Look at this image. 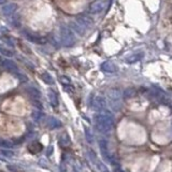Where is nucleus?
<instances>
[{"instance_id": "obj_24", "label": "nucleus", "mask_w": 172, "mask_h": 172, "mask_svg": "<svg viewBox=\"0 0 172 172\" xmlns=\"http://www.w3.org/2000/svg\"><path fill=\"white\" fill-rule=\"evenodd\" d=\"M53 152H54V147L53 146H48L47 149V156H51V155L53 154Z\"/></svg>"}, {"instance_id": "obj_17", "label": "nucleus", "mask_w": 172, "mask_h": 172, "mask_svg": "<svg viewBox=\"0 0 172 172\" xmlns=\"http://www.w3.org/2000/svg\"><path fill=\"white\" fill-rule=\"evenodd\" d=\"M96 166H97V168L99 169V170H100V172H110L109 171V169H108V167L106 166L105 164L103 163H101V161H99L98 159H97L96 160Z\"/></svg>"}, {"instance_id": "obj_1", "label": "nucleus", "mask_w": 172, "mask_h": 172, "mask_svg": "<svg viewBox=\"0 0 172 172\" xmlns=\"http://www.w3.org/2000/svg\"><path fill=\"white\" fill-rule=\"evenodd\" d=\"M113 125V118L111 114L108 112L101 113V114L96 116V127L100 132H109L112 128Z\"/></svg>"}, {"instance_id": "obj_14", "label": "nucleus", "mask_w": 172, "mask_h": 172, "mask_svg": "<svg viewBox=\"0 0 172 172\" xmlns=\"http://www.w3.org/2000/svg\"><path fill=\"white\" fill-rule=\"evenodd\" d=\"M0 55H2L4 57H13L15 54H14V52L11 48H7L2 47V45H0Z\"/></svg>"}, {"instance_id": "obj_8", "label": "nucleus", "mask_w": 172, "mask_h": 172, "mask_svg": "<svg viewBox=\"0 0 172 172\" xmlns=\"http://www.w3.org/2000/svg\"><path fill=\"white\" fill-rule=\"evenodd\" d=\"M47 97H48V100H50L51 106H54V108L58 106V97H57V94L55 93L53 89H48Z\"/></svg>"}, {"instance_id": "obj_4", "label": "nucleus", "mask_w": 172, "mask_h": 172, "mask_svg": "<svg viewBox=\"0 0 172 172\" xmlns=\"http://www.w3.org/2000/svg\"><path fill=\"white\" fill-rule=\"evenodd\" d=\"M24 36H25V38L27 39L28 41H30V42L35 43V44H44L45 42H47V39L41 37V36H36V35H32V33L30 32H26V31H24Z\"/></svg>"}, {"instance_id": "obj_9", "label": "nucleus", "mask_w": 172, "mask_h": 172, "mask_svg": "<svg viewBox=\"0 0 172 172\" xmlns=\"http://www.w3.org/2000/svg\"><path fill=\"white\" fill-rule=\"evenodd\" d=\"M47 126L48 128H51V129H57V128H60L61 127V123H60V120H58L57 118L55 117H48L47 118Z\"/></svg>"}, {"instance_id": "obj_6", "label": "nucleus", "mask_w": 172, "mask_h": 172, "mask_svg": "<svg viewBox=\"0 0 172 172\" xmlns=\"http://www.w3.org/2000/svg\"><path fill=\"white\" fill-rule=\"evenodd\" d=\"M99 149H100V152H101V154H102L103 158L110 163L112 157L110 156V154H109V152H108V143H106V140H102V139L99 140Z\"/></svg>"}, {"instance_id": "obj_10", "label": "nucleus", "mask_w": 172, "mask_h": 172, "mask_svg": "<svg viewBox=\"0 0 172 172\" xmlns=\"http://www.w3.org/2000/svg\"><path fill=\"white\" fill-rule=\"evenodd\" d=\"M10 21H11V24L13 27H21V15H19L18 13H14L11 15V17H10Z\"/></svg>"}, {"instance_id": "obj_25", "label": "nucleus", "mask_w": 172, "mask_h": 172, "mask_svg": "<svg viewBox=\"0 0 172 172\" xmlns=\"http://www.w3.org/2000/svg\"><path fill=\"white\" fill-rule=\"evenodd\" d=\"M7 1H8V0H0V6H3V4H6Z\"/></svg>"}, {"instance_id": "obj_7", "label": "nucleus", "mask_w": 172, "mask_h": 172, "mask_svg": "<svg viewBox=\"0 0 172 172\" xmlns=\"http://www.w3.org/2000/svg\"><path fill=\"white\" fill-rule=\"evenodd\" d=\"M26 93L28 94V96L30 98H36V99H40L41 98V91H39L37 87L35 86H28L26 87Z\"/></svg>"}, {"instance_id": "obj_20", "label": "nucleus", "mask_w": 172, "mask_h": 172, "mask_svg": "<svg viewBox=\"0 0 172 172\" xmlns=\"http://www.w3.org/2000/svg\"><path fill=\"white\" fill-rule=\"evenodd\" d=\"M0 154L4 157H13L14 156V153L12 151H9V150H6V149H1L0 150Z\"/></svg>"}, {"instance_id": "obj_12", "label": "nucleus", "mask_w": 172, "mask_h": 172, "mask_svg": "<svg viewBox=\"0 0 172 172\" xmlns=\"http://www.w3.org/2000/svg\"><path fill=\"white\" fill-rule=\"evenodd\" d=\"M44 113L42 112V110H38V109H36L35 111H33L32 113H31V117L33 118V120H36V122H41V120L44 118Z\"/></svg>"}, {"instance_id": "obj_2", "label": "nucleus", "mask_w": 172, "mask_h": 172, "mask_svg": "<svg viewBox=\"0 0 172 172\" xmlns=\"http://www.w3.org/2000/svg\"><path fill=\"white\" fill-rule=\"evenodd\" d=\"M60 36H61L62 43L65 45H70L71 42L74 40V37L71 31L68 29L66 26H60Z\"/></svg>"}, {"instance_id": "obj_22", "label": "nucleus", "mask_w": 172, "mask_h": 172, "mask_svg": "<svg viewBox=\"0 0 172 172\" xmlns=\"http://www.w3.org/2000/svg\"><path fill=\"white\" fill-rule=\"evenodd\" d=\"M85 135H86L87 141H88L89 143H93V135H91V134L89 132V130L87 129V128H85Z\"/></svg>"}, {"instance_id": "obj_18", "label": "nucleus", "mask_w": 172, "mask_h": 172, "mask_svg": "<svg viewBox=\"0 0 172 172\" xmlns=\"http://www.w3.org/2000/svg\"><path fill=\"white\" fill-rule=\"evenodd\" d=\"M14 76H15L19 80V82H23V83H26V82H28V77L26 76L24 73H22V72L16 71L15 73H14Z\"/></svg>"}, {"instance_id": "obj_19", "label": "nucleus", "mask_w": 172, "mask_h": 172, "mask_svg": "<svg viewBox=\"0 0 172 172\" xmlns=\"http://www.w3.org/2000/svg\"><path fill=\"white\" fill-rule=\"evenodd\" d=\"M30 99H31V103H32L35 108H37L38 110H42L43 106H42V103H41L40 99H36V98H30Z\"/></svg>"}, {"instance_id": "obj_26", "label": "nucleus", "mask_w": 172, "mask_h": 172, "mask_svg": "<svg viewBox=\"0 0 172 172\" xmlns=\"http://www.w3.org/2000/svg\"><path fill=\"white\" fill-rule=\"evenodd\" d=\"M0 172H1V171H0Z\"/></svg>"}, {"instance_id": "obj_13", "label": "nucleus", "mask_w": 172, "mask_h": 172, "mask_svg": "<svg viewBox=\"0 0 172 172\" xmlns=\"http://www.w3.org/2000/svg\"><path fill=\"white\" fill-rule=\"evenodd\" d=\"M28 151L32 154H37V153H39V152L42 151V145H41L40 143H38V142H35V143L29 145Z\"/></svg>"}, {"instance_id": "obj_16", "label": "nucleus", "mask_w": 172, "mask_h": 172, "mask_svg": "<svg viewBox=\"0 0 172 172\" xmlns=\"http://www.w3.org/2000/svg\"><path fill=\"white\" fill-rule=\"evenodd\" d=\"M59 143L61 146H69L70 145V139L69 137H68V135H64L60 137V140H59Z\"/></svg>"}, {"instance_id": "obj_21", "label": "nucleus", "mask_w": 172, "mask_h": 172, "mask_svg": "<svg viewBox=\"0 0 172 172\" xmlns=\"http://www.w3.org/2000/svg\"><path fill=\"white\" fill-rule=\"evenodd\" d=\"M103 106H105V101H103V99L97 98L96 99V108L98 109V110H100V109H102Z\"/></svg>"}, {"instance_id": "obj_5", "label": "nucleus", "mask_w": 172, "mask_h": 172, "mask_svg": "<svg viewBox=\"0 0 172 172\" xmlns=\"http://www.w3.org/2000/svg\"><path fill=\"white\" fill-rule=\"evenodd\" d=\"M17 4L16 3H6V4H3L2 6V13H3V15L4 16H11L12 14H14L16 11H17Z\"/></svg>"}, {"instance_id": "obj_23", "label": "nucleus", "mask_w": 172, "mask_h": 172, "mask_svg": "<svg viewBox=\"0 0 172 172\" xmlns=\"http://www.w3.org/2000/svg\"><path fill=\"white\" fill-rule=\"evenodd\" d=\"M59 80L61 82V85H69L70 84V80L66 76H60Z\"/></svg>"}, {"instance_id": "obj_15", "label": "nucleus", "mask_w": 172, "mask_h": 172, "mask_svg": "<svg viewBox=\"0 0 172 172\" xmlns=\"http://www.w3.org/2000/svg\"><path fill=\"white\" fill-rule=\"evenodd\" d=\"M13 146H14V142L0 138V147H3V149H11V147H13Z\"/></svg>"}, {"instance_id": "obj_11", "label": "nucleus", "mask_w": 172, "mask_h": 172, "mask_svg": "<svg viewBox=\"0 0 172 172\" xmlns=\"http://www.w3.org/2000/svg\"><path fill=\"white\" fill-rule=\"evenodd\" d=\"M41 80H42L45 84H47V85H53V84H54V79H53L52 76L47 71L41 73Z\"/></svg>"}, {"instance_id": "obj_3", "label": "nucleus", "mask_w": 172, "mask_h": 172, "mask_svg": "<svg viewBox=\"0 0 172 172\" xmlns=\"http://www.w3.org/2000/svg\"><path fill=\"white\" fill-rule=\"evenodd\" d=\"M1 66L4 68L6 70H8L11 73H15L16 71H18V67L16 65V62H14L11 58H4L1 60Z\"/></svg>"}]
</instances>
